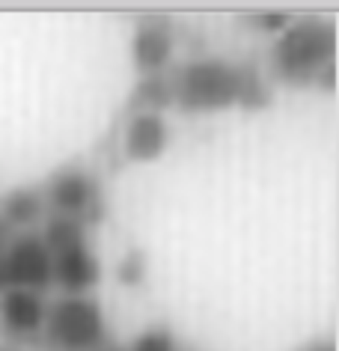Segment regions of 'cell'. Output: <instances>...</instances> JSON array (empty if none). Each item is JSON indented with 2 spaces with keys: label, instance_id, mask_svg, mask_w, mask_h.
Returning <instances> with one entry per match:
<instances>
[{
  "label": "cell",
  "instance_id": "obj_1",
  "mask_svg": "<svg viewBox=\"0 0 339 351\" xmlns=\"http://www.w3.org/2000/svg\"><path fill=\"white\" fill-rule=\"evenodd\" d=\"M173 104L185 113H217L229 108L262 110L271 104V90L253 66L226 60H190L170 77Z\"/></svg>",
  "mask_w": 339,
  "mask_h": 351
},
{
  "label": "cell",
  "instance_id": "obj_2",
  "mask_svg": "<svg viewBox=\"0 0 339 351\" xmlns=\"http://www.w3.org/2000/svg\"><path fill=\"white\" fill-rule=\"evenodd\" d=\"M271 72L280 84L310 86L327 84L334 90L336 75V30L321 19L289 21L274 42Z\"/></svg>",
  "mask_w": 339,
  "mask_h": 351
},
{
  "label": "cell",
  "instance_id": "obj_3",
  "mask_svg": "<svg viewBox=\"0 0 339 351\" xmlns=\"http://www.w3.org/2000/svg\"><path fill=\"white\" fill-rule=\"evenodd\" d=\"M42 241L51 253V277L63 295H86L92 292L101 277L99 256L90 247L86 226L68 217H51L42 230Z\"/></svg>",
  "mask_w": 339,
  "mask_h": 351
},
{
  "label": "cell",
  "instance_id": "obj_4",
  "mask_svg": "<svg viewBox=\"0 0 339 351\" xmlns=\"http://www.w3.org/2000/svg\"><path fill=\"white\" fill-rule=\"evenodd\" d=\"M42 333L54 351H99L108 339V322L90 295H63L48 304Z\"/></svg>",
  "mask_w": 339,
  "mask_h": 351
},
{
  "label": "cell",
  "instance_id": "obj_5",
  "mask_svg": "<svg viewBox=\"0 0 339 351\" xmlns=\"http://www.w3.org/2000/svg\"><path fill=\"white\" fill-rule=\"evenodd\" d=\"M42 197H45V208H51L57 217H68L84 226L99 223L104 217L99 179L81 164H66L51 173L42 185Z\"/></svg>",
  "mask_w": 339,
  "mask_h": 351
},
{
  "label": "cell",
  "instance_id": "obj_6",
  "mask_svg": "<svg viewBox=\"0 0 339 351\" xmlns=\"http://www.w3.org/2000/svg\"><path fill=\"white\" fill-rule=\"evenodd\" d=\"M54 286L51 277V253L36 232L12 235L0 244V295L12 289L45 295Z\"/></svg>",
  "mask_w": 339,
  "mask_h": 351
},
{
  "label": "cell",
  "instance_id": "obj_7",
  "mask_svg": "<svg viewBox=\"0 0 339 351\" xmlns=\"http://www.w3.org/2000/svg\"><path fill=\"white\" fill-rule=\"evenodd\" d=\"M176 48V30L164 15H143L131 36V63L140 75H161Z\"/></svg>",
  "mask_w": 339,
  "mask_h": 351
},
{
  "label": "cell",
  "instance_id": "obj_8",
  "mask_svg": "<svg viewBox=\"0 0 339 351\" xmlns=\"http://www.w3.org/2000/svg\"><path fill=\"white\" fill-rule=\"evenodd\" d=\"M167 146H170V125L161 113L140 110V113H134L131 122L125 125L123 152H125L128 161L152 164L167 152Z\"/></svg>",
  "mask_w": 339,
  "mask_h": 351
},
{
  "label": "cell",
  "instance_id": "obj_9",
  "mask_svg": "<svg viewBox=\"0 0 339 351\" xmlns=\"http://www.w3.org/2000/svg\"><path fill=\"white\" fill-rule=\"evenodd\" d=\"M45 295L27 292V289H12V292L0 295V322H3L6 333H12L21 342L39 337L45 328Z\"/></svg>",
  "mask_w": 339,
  "mask_h": 351
},
{
  "label": "cell",
  "instance_id": "obj_10",
  "mask_svg": "<svg viewBox=\"0 0 339 351\" xmlns=\"http://www.w3.org/2000/svg\"><path fill=\"white\" fill-rule=\"evenodd\" d=\"M45 197H42V188H15L6 194L3 206H0V221L6 226H30L42 221L45 215Z\"/></svg>",
  "mask_w": 339,
  "mask_h": 351
},
{
  "label": "cell",
  "instance_id": "obj_11",
  "mask_svg": "<svg viewBox=\"0 0 339 351\" xmlns=\"http://www.w3.org/2000/svg\"><path fill=\"white\" fill-rule=\"evenodd\" d=\"M134 104H140L143 110H152V113H161L164 108L173 104V84L170 77L164 75H146L140 86L134 93Z\"/></svg>",
  "mask_w": 339,
  "mask_h": 351
},
{
  "label": "cell",
  "instance_id": "obj_12",
  "mask_svg": "<svg viewBox=\"0 0 339 351\" xmlns=\"http://www.w3.org/2000/svg\"><path fill=\"white\" fill-rule=\"evenodd\" d=\"M128 351H179V342L167 328H146L131 339Z\"/></svg>",
  "mask_w": 339,
  "mask_h": 351
},
{
  "label": "cell",
  "instance_id": "obj_13",
  "mask_svg": "<svg viewBox=\"0 0 339 351\" xmlns=\"http://www.w3.org/2000/svg\"><path fill=\"white\" fill-rule=\"evenodd\" d=\"M146 280V259L143 253H128V256L119 262V283L123 286H140Z\"/></svg>",
  "mask_w": 339,
  "mask_h": 351
},
{
  "label": "cell",
  "instance_id": "obj_14",
  "mask_svg": "<svg viewBox=\"0 0 339 351\" xmlns=\"http://www.w3.org/2000/svg\"><path fill=\"white\" fill-rule=\"evenodd\" d=\"M256 24L262 30H283L289 24V15H256Z\"/></svg>",
  "mask_w": 339,
  "mask_h": 351
},
{
  "label": "cell",
  "instance_id": "obj_15",
  "mask_svg": "<svg viewBox=\"0 0 339 351\" xmlns=\"http://www.w3.org/2000/svg\"><path fill=\"white\" fill-rule=\"evenodd\" d=\"M298 351H336V346L327 337H321V339H310L307 346H301Z\"/></svg>",
  "mask_w": 339,
  "mask_h": 351
},
{
  "label": "cell",
  "instance_id": "obj_16",
  "mask_svg": "<svg viewBox=\"0 0 339 351\" xmlns=\"http://www.w3.org/2000/svg\"><path fill=\"white\" fill-rule=\"evenodd\" d=\"M3 241H6V223L0 221V244H3Z\"/></svg>",
  "mask_w": 339,
  "mask_h": 351
},
{
  "label": "cell",
  "instance_id": "obj_17",
  "mask_svg": "<svg viewBox=\"0 0 339 351\" xmlns=\"http://www.w3.org/2000/svg\"><path fill=\"white\" fill-rule=\"evenodd\" d=\"M99 351H125V348H119V346H104V348H99Z\"/></svg>",
  "mask_w": 339,
  "mask_h": 351
},
{
  "label": "cell",
  "instance_id": "obj_18",
  "mask_svg": "<svg viewBox=\"0 0 339 351\" xmlns=\"http://www.w3.org/2000/svg\"><path fill=\"white\" fill-rule=\"evenodd\" d=\"M0 351H24V348H0Z\"/></svg>",
  "mask_w": 339,
  "mask_h": 351
}]
</instances>
